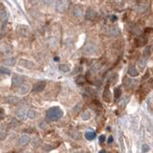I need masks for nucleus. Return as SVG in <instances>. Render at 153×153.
<instances>
[{"mask_svg": "<svg viewBox=\"0 0 153 153\" xmlns=\"http://www.w3.org/2000/svg\"><path fill=\"white\" fill-rule=\"evenodd\" d=\"M63 116V111L60 109L59 107H52L49 110L46 112V118L47 120L52 121V122H55V121L59 120Z\"/></svg>", "mask_w": 153, "mask_h": 153, "instance_id": "obj_1", "label": "nucleus"}, {"mask_svg": "<svg viewBox=\"0 0 153 153\" xmlns=\"http://www.w3.org/2000/svg\"><path fill=\"white\" fill-rule=\"evenodd\" d=\"M83 52H84V54H86V55H94L97 52V47L94 43L88 42V43H86V45L83 47Z\"/></svg>", "mask_w": 153, "mask_h": 153, "instance_id": "obj_2", "label": "nucleus"}, {"mask_svg": "<svg viewBox=\"0 0 153 153\" xmlns=\"http://www.w3.org/2000/svg\"><path fill=\"white\" fill-rule=\"evenodd\" d=\"M84 14V9L82 6L76 5L73 9V15L76 18H82Z\"/></svg>", "mask_w": 153, "mask_h": 153, "instance_id": "obj_3", "label": "nucleus"}, {"mask_svg": "<svg viewBox=\"0 0 153 153\" xmlns=\"http://www.w3.org/2000/svg\"><path fill=\"white\" fill-rule=\"evenodd\" d=\"M67 8L65 0H58L57 3H56V11L58 13H64Z\"/></svg>", "mask_w": 153, "mask_h": 153, "instance_id": "obj_4", "label": "nucleus"}, {"mask_svg": "<svg viewBox=\"0 0 153 153\" xmlns=\"http://www.w3.org/2000/svg\"><path fill=\"white\" fill-rule=\"evenodd\" d=\"M23 83H24V79L21 76L15 75L13 76V79H12V85L14 87H19L20 85H22Z\"/></svg>", "mask_w": 153, "mask_h": 153, "instance_id": "obj_5", "label": "nucleus"}, {"mask_svg": "<svg viewBox=\"0 0 153 153\" xmlns=\"http://www.w3.org/2000/svg\"><path fill=\"white\" fill-rule=\"evenodd\" d=\"M0 52L6 56H10L12 53H13V49H12V47L10 45H8V44L2 43V44H0Z\"/></svg>", "mask_w": 153, "mask_h": 153, "instance_id": "obj_6", "label": "nucleus"}, {"mask_svg": "<svg viewBox=\"0 0 153 153\" xmlns=\"http://www.w3.org/2000/svg\"><path fill=\"white\" fill-rule=\"evenodd\" d=\"M15 116L19 121H24L27 118V111L24 109V108H18V109L15 111Z\"/></svg>", "mask_w": 153, "mask_h": 153, "instance_id": "obj_7", "label": "nucleus"}, {"mask_svg": "<svg viewBox=\"0 0 153 153\" xmlns=\"http://www.w3.org/2000/svg\"><path fill=\"white\" fill-rule=\"evenodd\" d=\"M45 87H46V82H44V80H40V82H37L34 85L33 91L34 92H41Z\"/></svg>", "mask_w": 153, "mask_h": 153, "instance_id": "obj_8", "label": "nucleus"}, {"mask_svg": "<svg viewBox=\"0 0 153 153\" xmlns=\"http://www.w3.org/2000/svg\"><path fill=\"white\" fill-rule=\"evenodd\" d=\"M102 99H103L104 102H107V103L111 102V100H112V95H111V92H110L109 88H108V87H106L105 89L103 90V93H102Z\"/></svg>", "mask_w": 153, "mask_h": 153, "instance_id": "obj_9", "label": "nucleus"}, {"mask_svg": "<svg viewBox=\"0 0 153 153\" xmlns=\"http://www.w3.org/2000/svg\"><path fill=\"white\" fill-rule=\"evenodd\" d=\"M135 43H136V46L143 47L147 43V38L146 35H140V37H138L136 38Z\"/></svg>", "mask_w": 153, "mask_h": 153, "instance_id": "obj_10", "label": "nucleus"}, {"mask_svg": "<svg viewBox=\"0 0 153 153\" xmlns=\"http://www.w3.org/2000/svg\"><path fill=\"white\" fill-rule=\"evenodd\" d=\"M30 136L28 135H22L18 140V144L20 147H25L30 143Z\"/></svg>", "mask_w": 153, "mask_h": 153, "instance_id": "obj_11", "label": "nucleus"}, {"mask_svg": "<svg viewBox=\"0 0 153 153\" xmlns=\"http://www.w3.org/2000/svg\"><path fill=\"white\" fill-rule=\"evenodd\" d=\"M29 91H30V86L28 85V84L23 83L22 85H20L19 87H17V93L20 94V95H25Z\"/></svg>", "mask_w": 153, "mask_h": 153, "instance_id": "obj_12", "label": "nucleus"}, {"mask_svg": "<svg viewBox=\"0 0 153 153\" xmlns=\"http://www.w3.org/2000/svg\"><path fill=\"white\" fill-rule=\"evenodd\" d=\"M147 58L144 57V56H142L139 59H138V62H137V64H138V67L140 70H144V68H146L147 66Z\"/></svg>", "mask_w": 153, "mask_h": 153, "instance_id": "obj_13", "label": "nucleus"}, {"mask_svg": "<svg viewBox=\"0 0 153 153\" xmlns=\"http://www.w3.org/2000/svg\"><path fill=\"white\" fill-rule=\"evenodd\" d=\"M127 73L130 76H132V78H135V76H139V71L136 69L135 65H133V64L129 65V67H128V70H127Z\"/></svg>", "mask_w": 153, "mask_h": 153, "instance_id": "obj_14", "label": "nucleus"}, {"mask_svg": "<svg viewBox=\"0 0 153 153\" xmlns=\"http://www.w3.org/2000/svg\"><path fill=\"white\" fill-rule=\"evenodd\" d=\"M5 102L10 103V104H17L20 102V99L18 97H14V96H9V97H6L5 98Z\"/></svg>", "mask_w": 153, "mask_h": 153, "instance_id": "obj_15", "label": "nucleus"}, {"mask_svg": "<svg viewBox=\"0 0 153 153\" xmlns=\"http://www.w3.org/2000/svg\"><path fill=\"white\" fill-rule=\"evenodd\" d=\"M20 65L27 68V69H31V68L34 67V63L30 61V60H27V59H20Z\"/></svg>", "mask_w": 153, "mask_h": 153, "instance_id": "obj_16", "label": "nucleus"}, {"mask_svg": "<svg viewBox=\"0 0 153 153\" xmlns=\"http://www.w3.org/2000/svg\"><path fill=\"white\" fill-rule=\"evenodd\" d=\"M95 17H96V13L94 12V10L88 9L85 13V18L88 20H94Z\"/></svg>", "mask_w": 153, "mask_h": 153, "instance_id": "obj_17", "label": "nucleus"}, {"mask_svg": "<svg viewBox=\"0 0 153 153\" xmlns=\"http://www.w3.org/2000/svg\"><path fill=\"white\" fill-rule=\"evenodd\" d=\"M5 124L0 126V140H4L7 137V127H5Z\"/></svg>", "mask_w": 153, "mask_h": 153, "instance_id": "obj_18", "label": "nucleus"}, {"mask_svg": "<svg viewBox=\"0 0 153 153\" xmlns=\"http://www.w3.org/2000/svg\"><path fill=\"white\" fill-rule=\"evenodd\" d=\"M147 103V110L150 112V114H153V96L148 97Z\"/></svg>", "mask_w": 153, "mask_h": 153, "instance_id": "obj_19", "label": "nucleus"}, {"mask_svg": "<svg viewBox=\"0 0 153 153\" xmlns=\"http://www.w3.org/2000/svg\"><path fill=\"white\" fill-rule=\"evenodd\" d=\"M119 33H120V31L116 26H112V27L109 28V29H108V34H109L110 35H112V37H116V35H119Z\"/></svg>", "mask_w": 153, "mask_h": 153, "instance_id": "obj_20", "label": "nucleus"}, {"mask_svg": "<svg viewBox=\"0 0 153 153\" xmlns=\"http://www.w3.org/2000/svg\"><path fill=\"white\" fill-rule=\"evenodd\" d=\"M85 82H86V78L84 76L79 75V76H76V84H79V85H82V84H84Z\"/></svg>", "mask_w": 153, "mask_h": 153, "instance_id": "obj_21", "label": "nucleus"}, {"mask_svg": "<svg viewBox=\"0 0 153 153\" xmlns=\"http://www.w3.org/2000/svg\"><path fill=\"white\" fill-rule=\"evenodd\" d=\"M0 19L2 20L3 23H6L8 21V14L5 9H2L0 11Z\"/></svg>", "mask_w": 153, "mask_h": 153, "instance_id": "obj_22", "label": "nucleus"}, {"mask_svg": "<svg viewBox=\"0 0 153 153\" xmlns=\"http://www.w3.org/2000/svg\"><path fill=\"white\" fill-rule=\"evenodd\" d=\"M84 137L86 138V140L92 141V140H94L96 138V133L94 131H88V132H86L85 134H84Z\"/></svg>", "mask_w": 153, "mask_h": 153, "instance_id": "obj_23", "label": "nucleus"}, {"mask_svg": "<svg viewBox=\"0 0 153 153\" xmlns=\"http://www.w3.org/2000/svg\"><path fill=\"white\" fill-rule=\"evenodd\" d=\"M58 69L60 72H62V73H68V72L70 71V66L68 65V64H60L58 66Z\"/></svg>", "mask_w": 153, "mask_h": 153, "instance_id": "obj_24", "label": "nucleus"}, {"mask_svg": "<svg viewBox=\"0 0 153 153\" xmlns=\"http://www.w3.org/2000/svg\"><path fill=\"white\" fill-rule=\"evenodd\" d=\"M126 84L128 86V87H135L137 85V80L135 79H126Z\"/></svg>", "mask_w": 153, "mask_h": 153, "instance_id": "obj_25", "label": "nucleus"}, {"mask_svg": "<svg viewBox=\"0 0 153 153\" xmlns=\"http://www.w3.org/2000/svg\"><path fill=\"white\" fill-rule=\"evenodd\" d=\"M37 117V112H35L34 109H30L27 111V118L28 119H35Z\"/></svg>", "mask_w": 153, "mask_h": 153, "instance_id": "obj_26", "label": "nucleus"}, {"mask_svg": "<svg viewBox=\"0 0 153 153\" xmlns=\"http://www.w3.org/2000/svg\"><path fill=\"white\" fill-rule=\"evenodd\" d=\"M90 118H91V112L89 110L84 111L82 114V119L83 121H88V120H90Z\"/></svg>", "mask_w": 153, "mask_h": 153, "instance_id": "obj_27", "label": "nucleus"}, {"mask_svg": "<svg viewBox=\"0 0 153 153\" xmlns=\"http://www.w3.org/2000/svg\"><path fill=\"white\" fill-rule=\"evenodd\" d=\"M121 96H122V88H121V87L115 88V90H114V97H115V99L116 100L120 99Z\"/></svg>", "mask_w": 153, "mask_h": 153, "instance_id": "obj_28", "label": "nucleus"}, {"mask_svg": "<svg viewBox=\"0 0 153 153\" xmlns=\"http://www.w3.org/2000/svg\"><path fill=\"white\" fill-rule=\"evenodd\" d=\"M19 126V122H18V119L17 118H13L11 120V123H9V126L10 127H17Z\"/></svg>", "mask_w": 153, "mask_h": 153, "instance_id": "obj_29", "label": "nucleus"}, {"mask_svg": "<svg viewBox=\"0 0 153 153\" xmlns=\"http://www.w3.org/2000/svg\"><path fill=\"white\" fill-rule=\"evenodd\" d=\"M19 33L21 34L22 35H24V37H27L28 35V33H29V30H28V28L25 27V26H21L19 28Z\"/></svg>", "mask_w": 153, "mask_h": 153, "instance_id": "obj_30", "label": "nucleus"}, {"mask_svg": "<svg viewBox=\"0 0 153 153\" xmlns=\"http://www.w3.org/2000/svg\"><path fill=\"white\" fill-rule=\"evenodd\" d=\"M70 135H71V137H73L74 139H79L80 138L79 132L76 131V130H71L70 131Z\"/></svg>", "mask_w": 153, "mask_h": 153, "instance_id": "obj_31", "label": "nucleus"}, {"mask_svg": "<svg viewBox=\"0 0 153 153\" xmlns=\"http://www.w3.org/2000/svg\"><path fill=\"white\" fill-rule=\"evenodd\" d=\"M4 62L8 64V65H14V64L15 63V58H7Z\"/></svg>", "mask_w": 153, "mask_h": 153, "instance_id": "obj_32", "label": "nucleus"}, {"mask_svg": "<svg viewBox=\"0 0 153 153\" xmlns=\"http://www.w3.org/2000/svg\"><path fill=\"white\" fill-rule=\"evenodd\" d=\"M128 100H129V99H128L127 97H126V98H124V99H123L122 100H121V102H120V106L122 107V108L126 107V103L128 102Z\"/></svg>", "mask_w": 153, "mask_h": 153, "instance_id": "obj_33", "label": "nucleus"}, {"mask_svg": "<svg viewBox=\"0 0 153 153\" xmlns=\"http://www.w3.org/2000/svg\"><path fill=\"white\" fill-rule=\"evenodd\" d=\"M142 56H144V57H146L147 58H149V56H150V47H147L146 49H144Z\"/></svg>", "mask_w": 153, "mask_h": 153, "instance_id": "obj_34", "label": "nucleus"}, {"mask_svg": "<svg viewBox=\"0 0 153 153\" xmlns=\"http://www.w3.org/2000/svg\"><path fill=\"white\" fill-rule=\"evenodd\" d=\"M11 73V71L6 67H0V74H4V75H9Z\"/></svg>", "mask_w": 153, "mask_h": 153, "instance_id": "obj_35", "label": "nucleus"}, {"mask_svg": "<svg viewBox=\"0 0 153 153\" xmlns=\"http://www.w3.org/2000/svg\"><path fill=\"white\" fill-rule=\"evenodd\" d=\"M142 150L144 152H147L148 150H149V147H148L147 144H144V146H143V147H142Z\"/></svg>", "mask_w": 153, "mask_h": 153, "instance_id": "obj_36", "label": "nucleus"}, {"mask_svg": "<svg viewBox=\"0 0 153 153\" xmlns=\"http://www.w3.org/2000/svg\"><path fill=\"white\" fill-rule=\"evenodd\" d=\"M114 1L118 4V5L120 6V7H123V5H124V1L123 0H114Z\"/></svg>", "mask_w": 153, "mask_h": 153, "instance_id": "obj_37", "label": "nucleus"}, {"mask_svg": "<svg viewBox=\"0 0 153 153\" xmlns=\"http://www.w3.org/2000/svg\"><path fill=\"white\" fill-rule=\"evenodd\" d=\"M39 126L41 127L42 129H45V128H47V126H47V123H46L45 122H42L41 123L39 124Z\"/></svg>", "mask_w": 153, "mask_h": 153, "instance_id": "obj_38", "label": "nucleus"}, {"mask_svg": "<svg viewBox=\"0 0 153 153\" xmlns=\"http://www.w3.org/2000/svg\"><path fill=\"white\" fill-rule=\"evenodd\" d=\"M43 2L45 3L46 5H51V4L54 2V0H43Z\"/></svg>", "mask_w": 153, "mask_h": 153, "instance_id": "obj_39", "label": "nucleus"}, {"mask_svg": "<svg viewBox=\"0 0 153 153\" xmlns=\"http://www.w3.org/2000/svg\"><path fill=\"white\" fill-rule=\"evenodd\" d=\"M104 140H105V136H104V135H100V143H103Z\"/></svg>", "mask_w": 153, "mask_h": 153, "instance_id": "obj_40", "label": "nucleus"}, {"mask_svg": "<svg viewBox=\"0 0 153 153\" xmlns=\"http://www.w3.org/2000/svg\"><path fill=\"white\" fill-rule=\"evenodd\" d=\"M3 117H4V110L0 109V120L3 119Z\"/></svg>", "mask_w": 153, "mask_h": 153, "instance_id": "obj_41", "label": "nucleus"}, {"mask_svg": "<svg viewBox=\"0 0 153 153\" xmlns=\"http://www.w3.org/2000/svg\"><path fill=\"white\" fill-rule=\"evenodd\" d=\"M107 141H108V143H109V144H110V143H112V142H113V137H112V136L110 135V136H109V138H108V140H107Z\"/></svg>", "mask_w": 153, "mask_h": 153, "instance_id": "obj_42", "label": "nucleus"}, {"mask_svg": "<svg viewBox=\"0 0 153 153\" xmlns=\"http://www.w3.org/2000/svg\"><path fill=\"white\" fill-rule=\"evenodd\" d=\"M30 1L32 2V3H34V4H35V3H38L39 0H30Z\"/></svg>", "mask_w": 153, "mask_h": 153, "instance_id": "obj_43", "label": "nucleus"}, {"mask_svg": "<svg viewBox=\"0 0 153 153\" xmlns=\"http://www.w3.org/2000/svg\"><path fill=\"white\" fill-rule=\"evenodd\" d=\"M112 18H111V20H112V21H115V20H117V19H118V18H117L116 17H114V15H113V17H111Z\"/></svg>", "mask_w": 153, "mask_h": 153, "instance_id": "obj_44", "label": "nucleus"}, {"mask_svg": "<svg viewBox=\"0 0 153 153\" xmlns=\"http://www.w3.org/2000/svg\"><path fill=\"white\" fill-rule=\"evenodd\" d=\"M99 153H106L105 151H104V150H102V151H100Z\"/></svg>", "mask_w": 153, "mask_h": 153, "instance_id": "obj_45", "label": "nucleus"}, {"mask_svg": "<svg viewBox=\"0 0 153 153\" xmlns=\"http://www.w3.org/2000/svg\"><path fill=\"white\" fill-rule=\"evenodd\" d=\"M76 153H84L83 151H78V152H76Z\"/></svg>", "mask_w": 153, "mask_h": 153, "instance_id": "obj_46", "label": "nucleus"}, {"mask_svg": "<svg viewBox=\"0 0 153 153\" xmlns=\"http://www.w3.org/2000/svg\"><path fill=\"white\" fill-rule=\"evenodd\" d=\"M139 1H140V0H139Z\"/></svg>", "mask_w": 153, "mask_h": 153, "instance_id": "obj_47", "label": "nucleus"}]
</instances>
